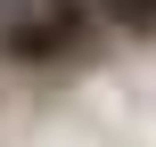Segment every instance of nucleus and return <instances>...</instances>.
Here are the masks:
<instances>
[{
    "label": "nucleus",
    "instance_id": "obj_2",
    "mask_svg": "<svg viewBox=\"0 0 156 147\" xmlns=\"http://www.w3.org/2000/svg\"><path fill=\"white\" fill-rule=\"evenodd\" d=\"M99 25L123 41H156V0H99Z\"/></svg>",
    "mask_w": 156,
    "mask_h": 147
},
{
    "label": "nucleus",
    "instance_id": "obj_1",
    "mask_svg": "<svg viewBox=\"0 0 156 147\" xmlns=\"http://www.w3.org/2000/svg\"><path fill=\"white\" fill-rule=\"evenodd\" d=\"M99 41H107L99 0H41L25 25H8V33H0V57H8V65L49 74V65H82V57H99Z\"/></svg>",
    "mask_w": 156,
    "mask_h": 147
},
{
    "label": "nucleus",
    "instance_id": "obj_3",
    "mask_svg": "<svg viewBox=\"0 0 156 147\" xmlns=\"http://www.w3.org/2000/svg\"><path fill=\"white\" fill-rule=\"evenodd\" d=\"M33 8H41V0H0V33H8V25H25Z\"/></svg>",
    "mask_w": 156,
    "mask_h": 147
}]
</instances>
